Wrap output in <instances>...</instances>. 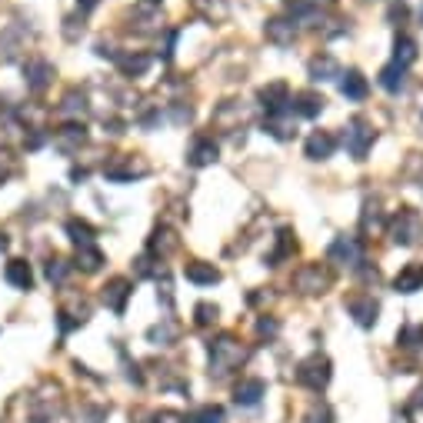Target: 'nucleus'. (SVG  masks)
<instances>
[{
  "mask_svg": "<svg viewBox=\"0 0 423 423\" xmlns=\"http://www.w3.org/2000/svg\"><path fill=\"white\" fill-rule=\"evenodd\" d=\"M297 380L304 386H310V390H324L330 384V360L320 357V353L307 357L304 364L297 366Z\"/></svg>",
  "mask_w": 423,
  "mask_h": 423,
  "instance_id": "obj_2",
  "label": "nucleus"
},
{
  "mask_svg": "<svg viewBox=\"0 0 423 423\" xmlns=\"http://www.w3.org/2000/svg\"><path fill=\"white\" fill-rule=\"evenodd\" d=\"M77 3H80V10H94L97 7V0H77Z\"/></svg>",
  "mask_w": 423,
  "mask_h": 423,
  "instance_id": "obj_36",
  "label": "nucleus"
},
{
  "mask_svg": "<svg viewBox=\"0 0 423 423\" xmlns=\"http://www.w3.org/2000/svg\"><path fill=\"white\" fill-rule=\"evenodd\" d=\"M193 313H197V327H210L213 320H217V307L213 304H200Z\"/></svg>",
  "mask_w": 423,
  "mask_h": 423,
  "instance_id": "obj_31",
  "label": "nucleus"
},
{
  "mask_svg": "<svg viewBox=\"0 0 423 423\" xmlns=\"http://www.w3.org/2000/svg\"><path fill=\"white\" fill-rule=\"evenodd\" d=\"M417 60V43L410 37H397V54H393V63H400V67H410Z\"/></svg>",
  "mask_w": 423,
  "mask_h": 423,
  "instance_id": "obj_23",
  "label": "nucleus"
},
{
  "mask_svg": "<svg viewBox=\"0 0 423 423\" xmlns=\"http://www.w3.org/2000/svg\"><path fill=\"white\" fill-rule=\"evenodd\" d=\"M344 144H346V150H350V154H353V157H357V160H364L366 147L373 144V130L366 127V120H353V124L346 127Z\"/></svg>",
  "mask_w": 423,
  "mask_h": 423,
  "instance_id": "obj_4",
  "label": "nucleus"
},
{
  "mask_svg": "<svg viewBox=\"0 0 423 423\" xmlns=\"http://www.w3.org/2000/svg\"><path fill=\"white\" fill-rule=\"evenodd\" d=\"M244 360H247V350L240 346V340H233V337H220V340H213L210 344V373H217V377L233 373Z\"/></svg>",
  "mask_w": 423,
  "mask_h": 423,
  "instance_id": "obj_1",
  "label": "nucleus"
},
{
  "mask_svg": "<svg viewBox=\"0 0 423 423\" xmlns=\"http://www.w3.org/2000/svg\"><path fill=\"white\" fill-rule=\"evenodd\" d=\"M217 160V144H213L210 137H204V140H197V147L190 150V164L193 167H207Z\"/></svg>",
  "mask_w": 423,
  "mask_h": 423,
  "instance_id": "obj_18",
  "label": "nucleus"
},
{
  "mask_svg": "<svg viewBox=\"0 0 423 423\" xmlns=\"http://www.w3.org/2000/svg\"><path fill=\"white\" fill-rule=\"evenodd\" d=\"M423 287V264H406L397 277H393V290L397 293H417Z\"/></svg>",
  "mask_w": 423,
  "mask_h": 423,
  "instance_id": "obj_8",
  "label": "nucleus"
},
{
  "mask_svg": "<svg viewBox=\"0 0 423 423\" xmlns=\"http://www.w3.org/2000/svg\"><path fill=\"white\" fill-rule=\"evenodd\" d=\"M333 147H337V140L327 134V130H317V134L307 140V157L310 160H327L333 154Z\"/></svg>",
  "mask_w": 423,
  "mask_h": 423,
  "instance_id": "obj_15",
  "label": "nucleus"
},
{
  "mask_svg": "<svg viewBox=\"0 0 423 423\" xmlns=\"http://www.w3.org/2000/svg\"><path fill=\"white\" fill-rule=\"evenodd\" d=\"M264 397H267V384L260 377H250V380H244V384L233 390V400L240 406H257Z\"/></svg>",
  "mask_w": 423,
  "mask_h": 423,
  "instance_id": "obj_7",
  "label": "nucleus"
},
{
  "mask_svg": "<svg viewBox=\"0 0 423 423\" xmlns=\"http://www.w3.org/2000/svg\"><path fill=\"white\" fill-rule=\"evenodd\" d=\"M260 333H277V320H260Z\"/></svg>",
  "mask_w": 423,
  "mask_h": 423,
  "instance_id": "obj_35",
  "label": "nucleus"
},
{
  "mask_svg": "<svg viewBox=\"0 0 423 423\" xmlns=\"http://www.w3.org/2000/svg\"><path fill=\"white\" fill-rule=\"evenodd\" d=\"M310 77L313 80H333L337 77V60L333 57H317L310 63Z\"/></svg>",
  "mask_w": 423,
  "mask_h": 423,
  "instance_id": "obj_22",
  "label": "nucleus"
},
{
  "mask_svg": "<svg viewBox=\"0 0 423 423\" xmlns=\"http://www.w3.org/2000/svg\"><path fill=\"white\" fill-rule=\"evenodd\" d=\"M404 77H406V67H400V63H390V67H384V70H380V87H384V90H390V94H397V90L404 87Z\"/></svg>",
  "mask_w": 423,
  "mask_h": 423,
  "instance_id": "obj_19",
  "label": "nucleus"
},
{
  "mask_svg": "<svg viewBox=\"0 0 423 423\" xmlns=\"http://www.w3.org/2000/svg\"><path fill=\"white\" fill-rule=\"evenodd\" d=\"M190 3L207 20H224L227 17V0H190Z\"/></svg>",
  "mask_w": 423,
  "mask_h": 423,
  "instance_id": "obj_21",
  "label": "nucleus"
},
{
  "mask_svg": "<svg viewBox=\"0 0 423 423\" xmlns=\"http://www.w3.org/2000/svg\"><path fill=\"white\" fill-rule=\"evenodd\" d=\"M397 340H400V346H406V350L423 346V327H404L397 333Z\"/></svg>",
  "mask_w": 423,
  "mask_h": 423,
  "instance_id": "obj_27",
  "label": "nucleus"
},
{
  "mask_svg": "<svg viewBox=\"0 0 423 423\" xmlns=\"http://www.w3.org/2000/svg\"><path fill=\"white\" fill-rule=\"evenodd\" d=\"M290 110L300 117H317L320 110H324V97L317 94H297L293 100H290Z\"/></svg>",
  "mask_w": 423,
  "mask_h": 423,
  "instance_id": "obj_16",
  "label": "nucleus"
},
{
  "mask_svg": "<svg viewBox=\"0 0 423 423\" xmlns=\"http://www.w3.org/2000/svg\"><path fill=\"white\" fill-rule=\"evenodd\" d=\"M307 423H333V410H330V404H317L313 410H310Z\"/></svg>",
  "mask_w": 423,
  "mask_h": 423,
  "instance_id": "obj_32",
  "label": "nucleus"
},
{
  "mask_svg": "<svg viewBox=\"0 0 423 423\" xmlns=\"http://www.w3.org/2000/svg\"><path fill=\"white\" fill-rule=\"evenodd\" d=\"M420 237H423V217L417 210H400V217L393 220V240L404 244V247H410V244H417Z\"/></svg>",
  "mask_w": 423,
  "mask_h": 423,
  "instance_id": "obj_3",
  "label": "nucleus"
},
{
  "mask_svg": "<svg viewBox=\"0 0 423 423\" xmlns=\"http://www.w3.org/2000/svg\"><path fill=\"white\" fill-rule=\"evenodd\" d=\"M47 80H50V63L47 60H34V63H27V83L40 90V87H47Z\"/></svg>",
  "mask_w": 423,
  "mask_h": 423,
  "instance_id": "obj_20",
  "label": "nucleus"
},
{
  "mask_svg": "<svg viewBox=\"0 0 423 423\" xmlns=\"http://www.w3.org/2000/svg\"><path fill=\"white\" fill-rule=\"evenodd\" d=\"M67 233H70V240H74L77 247H87V244H94V230H90L83 220H70V224H67Z\"/></svg>",
  "mask_w": 423,
  "mask_h": 423,
  "instance_id": "obj_25",
  "label": "nucleus"
},
{
  "mask_svg": "<svg viewBox=\"0 0 423 423\" xmlns=\"http://www.w3.org/2000/svg\"><path fill=\"white\" fill-rule=\"evenodd\" d=\"M293 37H297V20H284V17L267 20V40L287 47V43H293Z\"/></svg>",
  "mask_w": 423,
  "mask_h": 423,
  "instance_id": "obj_12",
  "label": "nucleus"
},
{
  "mask_svg": "<svg viewBox=\"0 0 423 423\" xmlns=\"http://www.w3.org/2000/svg\"><path fill=\"white\" fill-rule=\"evenodd\" d=\"M150 3H160V0H150Z\"/></svg>",
  "mask_w": 423,
  "mask_h": 423,
  "instance_id": "obj_39",
  "label": "nucleus"
},
{
  "mask_svg": "<svg viewBox=\"0 0 423 423\" xmlns=\"http://www.w3.org/2000/svg\"><path fill=\"white\" fill-rule=\"evenodd\" d=\"M327 257L333 264H340V267H357V264H360V247H357L353 237H337V240L330 244Z\"/></svg>",
  "mask_w": 423,
  "mask_h": 423,
  "instance_id": "obj_5",
  "label": "nucleus"
},
{
  "mask_svg": "<svg viewBox=\"0 0 423 423\" xmlns=\"http://www.w3.org/2000/svg\"><path fill=\"white\" fill-rule=\"evenodd\" d=\"M260 100H264V110H267L270 117H280L290 104L287 83H270V87H264V90H260Z\"/></svg>",
  "mask_w": 423,
  "mask_h": 423,
  "instance_id": "obj_6",
  "label": "nucleus"
},
{
  "mask_svg": "<svg viewBox=\"0 0 423 423\" xmlns=\"http://www.w3.org/2000/svg\"><path fill=\"white\" fill-rule=\"evenodd\" d=\"M346 310L353 313V320L360 324V327H373V320H377V300L373 297H353L350 304H346Z\"/></svg>",
  "mask_w": 423,
  "mask_h": 423,
  "instance_id": "obj_11",
  "label": "nucleus"
},
{
  "mask_svg": "<svg viewBox=\"0 0 423 423\" xmlns=\"http://www.w3.org/2000/svg\"><path fill=\"white\" fill-rule=\"evenodd\" d=\"M67 273H70L67 260H60V257L47 260V280H50V284H63V277H67Z\"/></svg>",
  "mask_w": 423,
  "mask_h": 423,
  "instance_id": "obj_28",
  "label": "nucleus"
},
{
  "mask_svg": "<svg viewBox=\"0 0 423 423\" xmlns=\"http://www.w3.org/2000/svg\"><path fill=\"white\" fill-rule=\"evenodd\" d=\"M100 264H104V257H100V250H97L94 244H87V247H80L77 250V267H83L87 273H94Z\"/></svg>",
  "mask_w": 423,
  "mask_h": 423,
  "instance_id": "obj_24",
  "label": "nucleus"
},
{
  "mask_svg": "<svg viewBox=\"0 0 423 423\" xmlns=\"http://www.w3.org/2000/svg\"><path fill=\"white\" fill-rule=\"evenodd\" d=\"M393 423H413V420H410V413L404 410V413H397V417H393Z\"/></svg>",
  "mask_w": 423,
  "mask_h": 423,
  "instance_id": "obj_37",
  "label": "nucleus"
},
{
  "mask_svg": "<svg viewBox=\"0 0 423 423\" xmlns=\"http://www.w3.org/2000/svg\"><path fill=\"white\" fill-rule=\"evenodd\" d=\"M340 90H344V97H350V100H364L366 97V77L364 74H357V70H350V74H344V80H340Z\"/></svg>",
  "mask_w": 423,
  "mask_h": 423,
  "instance_id": "obj_17",
  "label": "nucleus"
},
{
  "mask_svg": "<svg viewBox=\"0 0 423 423\" xmlns=\"http://www.w3.org/2000/svg\"><path fill=\"white\" fill-rule=\"evenodd\" d=\"M190 423H224V410H220V406H213V404H207V406H200V410L193 413Z\"/></svg>",
  "mask_w": 423,
  "mask_h": 423,
  "instance_id": "obj_26",
  "label": "nucleus"
},
{
  "mask_svg": "<svg viewBox=\"0 0 423 423\" xmlns=\"http://www.w3.org/2000/svg\"><path fill=\"white\" fill-rule=\"evenodd\" d=\"M184 277L190 280V284H200V287H207V284H217L220 280V270L213 267V264H204V260H193L184 267Z\"/></svg>",
  "mask_w": 423,
  "mask_h": 423,
  "instance_id": "obj_13",
  "label": "nucleus"
},
{
  "mask_svg": "<svg viewBox=\"0 0 423 423\" xmlns=\"http://www.w3.org/2000/svg\"><path fill=\"white\" fill-rule=\"evenodd\" d=\"M120 67H124L127 74H144V70L150 67V57H120Z\"/></svg>",
  "mask_w": 423,
  "mask_h": 423,
  "instance_id": "obj_30",
  "label": "nucleus"
},
{
  "mask_svg": "<svg viewBox=\"0 0 423 423\" xmlns=\"http://www.w3.org/2000/svg\"><path fill=\"white\" fill-rule=\"evenodd\" d=\"M327 3H333V0H327Z\"/></svg>",
  "mask_w": 423,
  "mask_h": 423,
  "instance_id": "obj_40",
  "label": "nucleus"
},
{
  "mask_svg": "<svg viewBox=\"0 0 423 423\" xmlns=\"http://www.w3.org/2000/svg\"><path fill=\"white\" fill-rule=\"evenodd\" d=\"M3 247H7V237H3V233H0V250H3Z\"/></svg>",
  "mask_w": 423,
  "mask_h": 423,
  "instance_id": "obj_38",
  "label": "nucleus"
},
{
  "mask_svg": "<svg viewBox=\"0 0 423 423\" xmlns=\"http://www.w3.org/2000/svg\"><path fill=\"white\" fill-rule=\"evenodd\" d=\"M57 140H60V147H63V150H70L74 144H83V127H77V124H74V127H63Z\"/></svg>",
  "mask_w": 423,
  "mask_h": 423,
  "instance_id": "obj_29",
  "label": "nucleus"
},
{
  "mask_svg": "<svg viewBox=\"0 0 423 423\" xmlns=\"http://www.w3.org/2000/svg\"><path fill=\"white\" fill-rule=\"evenodd\" d=\"M297 287L307 290V293H320L324 287H330V273L327 270H320L317 264H310L297 273Z\"/></svg>",
  "mask_w": 423,
  "mask_h": 423,
  "instance_id": "obj_9",
  "label": "nucleus"
},
{
  "mask_svg": "<svg viewBox=\"0 0 423 423\" xmlns=\"http://www.w3.org/2000/svg\"><path fill=\"white\" fill-rule=\"evenodd\" d=\"M173 333H177V330H173V324H164V327L150 330V340H154V344H160V346H167L173 340Z\"/></svg>",
  "mask_w": 423,
  "mask_h": 423,
  "instance_id": "obj_33",
  "label": "nucleus"
},
{
  "mask_svg": "<svg viewBox=\"0 0 423 423\" xmlns=\"http://www.w3.org/2000/svg\"><path fill=\"white\" fill-rule=\"evenodd\" d=\"M3 277H7L10 287H17V290H30V284H34V273H30L27 260H10L7 270H3Z\"/></svg>",
  "mask_w": 423,
  "mask_h": 423,
  "instance_id": "obj_14",
  "label": "nucleus"
},
{
  "mask_svg": "<svg viewBox=\"0 0 423 423\" xmlns=\"http://www.w3.org/2000/svg\"><path fill=\"white\" fill-rule=\"evenodd\" d=\"M127 297H130V284H127L124 277H114V280L104 287V304L114 310V313H124V304H127Z\"/></svg>",
  "mask_w": 423,
  "mask_h": 423,
  "instance_id": "obj_10",
  "label": "nucleus"
},
{
  "mask_svg": "<svg viewBox=\"0 0 423 423\" xmlns=\"http://www.w3.org/2000/svg\"><path fill=\"white\" fill-rule=\"evenodd\" d=\"M154 423H187V417L177 410H160V413H154Z\"/></svg>",
  "mask_w": 423,
  "mask_h": 423,
  "instance_id": "obj_34",
  "label": "nucleus"
}]
</instances>
